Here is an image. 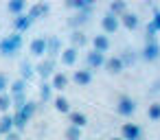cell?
<instances>
[{
    "mask_svg": "<svg viewBox=\"0 0 160 140\" xmlns=\"http://www.w3.org/2000/svg\"><path fill=\"white\" fill-rule=\"evenodd\" d=\"M35 112H38V103L35 101H27L20 109H16V114H11L13 116V129L16 131H22L29 125V120H31V116Z\"/></svg>",
    "mask_w": 160,
    "mask_h": 140,
    "instance_id": "cell-1",
    "label": "cell"
},
{
    "mask_svg": "<svg viewBox=\"0 0 160 140\" xmlns=\"http://www.w3.org/2000/svg\"><path fill=\"white\" fill-rule=\"evenodd\" d=\"M22 42H24V37H22V33H11V35H7V37H2L0 40V55H16L20 48H22Z\"/></svg>",
    "mask_w": 160,
    "mask_h": 140,
    "instance_id": "cell-2",
    "label": "cell"
},
{
    "mask_svg": "<svg viewBox=\"0 0 160 140\" xmlns=\"http://www.w3.org/2000/svg\"><path fill=\"white\" fill-rule=\"evenodd\" d=\"M116 112L121 116H132L136 112V101L132 96H127V94H121L118 101H116Z\"/></svg>",
    "mask_w": 160,
    "mask_h": 140,
    "instance_id": "cell-3",
    "label": "cell"
},
{
    "mask_svg": "<svg viewBox=\"0 0 160 140\" xmlns=\"http://www.w3.org/2000/svg\"><path fill=\"white\" fill-rule=\"evenodd\" d=\"M121 138L123 140H142V129L136 123H125L121 127Z\"/></svg>",
    "mask_w": 160,
    "mask_h": 140,
    "instance_id": "cell-4",
    "label": "cell"
},
{
    "mask_svg": "<svg viewBox=\"0 0 160 140\" xmlns=\"http://www.w3.org/2000/svg\"><path fill=\"white\" fill-rule=\"evenodd\" d=\"M140 55H142L145 61H156V59L160 57V44H158L156 40H153V42H147Z\"/></svg>",
    "mask_w": 160,
    "mask_h": 140,
    "instance_id": "cell-5",
    "label": "cell"
},
{
    "mask_svg": "<svg viewBox=\"0 0 160 140\" xmlns=\"http://www.w3.org/2000/svg\"><path fill=\"white\" fill-rule=\"evenodd\" d=\"M118 24H123L127 31H136V29L140 27V18H138L136 13L127 11V13H123V16L118 18Z\"/></svg>",
    "mask_w": 160,
    "mask_h": 140,
    "instance_id": "cell-6",
    "label": "cell"
},
{
    "mask_svg": "<svg viewBox=\"0 0 160 140\" xmlns=\"http://www.w3.org/2000/svg\"><path fill=\"white\" fill-rule=\"evenodd\" d=\"M35 72L42 77V79H46V77H53L55 75V59H44V61H40L38 66H35Z\"/></svg>",
    "mask_w": 160,
    "mask_h": 140,
    "instance_id": "cell-7",
    "label": "cell"
},
{
    "mask_svg": "<svg viewBox=\"0 0 160 140\" xmlns=\"http://www.w3.org/2000/svg\"><path fill=\"white\" fill-rule=\"evenodd\" d=\"M90 13H92V7H90V9H86V11H77V13L68 20V24H70L75 31H79V27H83V24L90 20Z\"/></svg>",
    "mask_w": 160,
    "mask_h": 140,
    "instance_id": "cell-8",
    "label": "cell"
},
{
    "mask_svg": "<svg viewBox=\"0 0 160 140\" xmlns=\"http://www.w3.org/2000/svg\"><path fill=\"white\" fill-rule=\"evenodd\" d=\"M59 53H62V40L55 37V35L46 37V55H48V59H55Z\"/></svg>",
    "mask_w": 160,
    "mask_h": 140,
    "instance_id": "cell-9",
    "label": "cell"
},
{
    "mask_svg": "<svg viewBox=\"0 0 160 140\" xmlns=\"http://www.w3.org/2000/svg\"><path fill=\"white\" fill-rule=\"evenodd\" d=\"M158 31H160V9H156L153 18L147 22V42H153Z\"/></svg>",
    "mask_w": 160,
    "mask_h": 140,
    "instance_id": "cell-10",
    "label": "cell"
},
{
    "mask_svg": "<svg viewBox=\"0 0 160 140\" xmlns=\"http://www.w3.org/2000/svg\"><path fill=\"white\" fill-rule=\"evenodd\" d=\"M48 11H51V5L48 2H35L31 9H29V18L31 20H38V18H44V16H48Z\"/></svg>",
    "mask_w": 160,
    "mask_h": 140,
    "instance_id": "cell-11",
    "label": "cell"
},
{
    "mask_svg": "<svg viewBox=\"0 0 160 140\" xmlns=\"http://www.w3.org/2000/svg\"><path fill=\"white\" fill-rule=\"evenodd\" d=\"M101 27H103V31L108 33V35H112V33H116L118 31V18H114V16H110V13H105L103 18H101Z\"/></svg>",
    "mask_w": 160,
    "mask_h": 140,
    "instance_id": "cell-12",
    "label": "cell"
},
{
    "mask_svg": "<svg viewBox=\"0 0 160 140\" xmlns=\"http://www.w3.org/2000/svg\"><path fill=\"white\" fill-rule=\"evenodd\" d=\"M86 64H88V70L101 68V66L105 64V55H103V53H97V51H90V53L86 55Z\"/></svg>",
    "mask_w": 160,
    "mask_h": 140,
    "instance_id": "cell-13",
    "label": "cell"
},
{
    "mask_svg": "<svg viewBox=\"0 0 160 140\" xmlns=\"http://www.w3.org/2000/svg\"><path fill=\"white\" fill-rule=\"evenodd\" d=\"M92 51L105 55V53L110 51V37H108V35H94V37H92Z\"/></svg>",
    "mask_w": 160,
    "mask_h": 140,
    "instance_id": "cell-14",
    "label": "cell"
},
{
    "mask_svg": "<svg viewBox=\"0 0 160 140\" xmlns=\"http://www.w3.org/2000/svg\"><path fill=\"white\" fill-rule=\"evenodd\" d=\"M72 81H75L77 85H90V83H92V70H88V68H83V70H75Z\"/></svg>",
    "mask_w": 160,
    "mask_h": 140,
    "instance_id": "cell-15",
    "label": "cell"
},
{
    "mask_svg": "<svg viewBox=\"0 0 160 140\" xmlns=\"http://www.w3.org/2000/svg\"><path fill=\"white\" fill-rule=\"evenodd\" d=\"M108 13L114 18H121L123 13H127V2L125 0H112L110 7H108Z\"/></svg>",
    "mask_w": 160,
    "mask_h": 140,
    "instance_id": "cell-16",
    "label": "cell"
},
{
    "mask_svg": "<svg viewBox=\"0 0 160 140\" xmlns=\"http://www.w3.org/2000/svg\"><path fill=\"white\" fill-rule=\"evenodd\" d=\"M31 24H33V20H31L27 13H22V16H16V20H13L16 33H24V31H29V29H31Z\"/></svg>",
    "mask_w": 160,
    "mask_h": 140,
    "instance_id": "cell-17",
    "label": "cell"
},
{
    "mask_svg": "<svg viewBox=\"0 0 160 140\" xmlns=\"http://www.w3.org/2000/svg\"><path fill=\"white\" fill-rule=\"evenodd\" d=\"M31 55L33 57H42V55H46V37H35L33 42H31Z\"/></svg>",
    "mask_w": 160,
    "mask_h": 140,
    "instance_id": "cell-18",
    "label": "cell"
},
{
    "mask_svg": "<svg viewBox=\"0 0 160 140\" xmlns=\"http://www.w3.org/2000/svg\"><path fill=\"white\" fill-rule=\"evenodd\" d=\"M33 75H35V66L29 61V59H24V61H20V79H24L27 83L33 79Z\"/></svg>",
    "mask_w": 160,
    "mask_h": 140,
    "instance_id": "cell-19",
    "label": "cell"
},
{
    "mask_svg": "<svg viewBox=\"0 0 160 140\" xmlns=\"http://www.w3.org/2000/svg\"><path fill=\"white\" fill-rule=\"evenodd\" d=\"M27 9V0H9L7 2V11L11 16H22Z\"/></svg>",
    "mask_w": 160,
    "mask_h": 140,
    "instance_id": "cell-20",
    "label": "cell"
},
{
    "mask_svg": "<svg viewBox=\"0 0 160 140\" xmlns=\"http://www.w3.org/2000/svg\"><path fill=\"white\" fill-rule=\"evenodd\" d=\"M13 131V116L11 114H2L0 116V136H7Z\"/></svg>",
    "mask_w": 160,
    "mask_h": 140,
    "instance_id": "cell-21",
    "label": "cell"
},
{
    "mask_svg": "<svg viewBox=\"0 0 160 140\" xmlns=\"http://www.w3.org/2000/svg\"><path fill=\"white\" fill-rule=\"evenodd\" d=\"M62 64L64 66H75L77 64V48H72V46L64 48L62 51Z\"/></svg>",
    "mask_w": 160,
    "mask_h": 140,
    "instance_id": "cell-22",
    "label": "cell"
},
{
    "mask_svg": "<svg viewBox=\"0 0 160 140\" xmlns=\"http://www.w3.org/2000/svg\"><path fill=\"white\" fill-rule=\"evenodd\" d=\"M103 68H105V70H108L110 75H118V72H121V70H123L125 66L121 64V59H118V57H110V59H105Z\"/></svg>",
    "mask_w": 160,
    "mask_h": 140,
    "instance_id": "cell-23",
    "label": "cell"
},
{
    "mask_svg": "<svg viewBox=\"0 0 160 140\" xmlns=\"http://www.w3.org/2000/svg\"><path fill=\"white\" fill-rule=\"evenodd\" d=\"M68 85V77L64 75V72H55L53 77H51V88L53 90H64Z\"/></svg>",
    "mask_w": 160,
    "mask_h": 140,
    "instance_id": "cell-24",
    "label": "cell"
},
{
    "mask_svg": "<svg viewBox=\"0 0 160 140\" xmlns=\"http://www.w3.org/2000/svg\"><path fill=\"white\" fill-rule=\"evenodd\" d=\"M68 120H70L72 127H79V129L88 125V118H86V114H81V112H70V114H68Z\"/></svg>",
    "mask_w": 160,
    "mask_h": 140,
    "instance_id": "cell-25",
    "label": "cell"
},
{
    "mask_svg": "<svg viewBox=\"0 0 160 140\" xmlns=\"http://www.w3.org/2000/svg\"><path fill=\"white\" fill-rule=\"evenodd\" d=\"M86 42H88V37H86V33H83L81 29L70 33V44H72V48H81Z\"/></svg>",
    "mask_w": 160,
    "mask_h": 140,
    "instance_id": "cell-26",
    "label": "cell"
},
{
    "mask_svg": "<svg viewBox=\"0 0 160 140\" xmlns=\"http://www.w3.org/2000/svg\"><path fill=\"white\" fill-rule=\"evenodd\" d=\"M66 7H70L75 11H86V9L92 7V2L90 0H66Z\"/></svg>",
    "mask_w": 160,
    "mask_h": 140,
    "instance_id": "cell-27",
    "label": "cell"
},
{
    "mask_svg": "<svg viewBox=\"0 0 160 140\" xmlns=\"http://www.w3.org/2000/svg\"><path fill=\"white\" fill-rule=\"evenodd\" d=\"M24 92H27V81L24 79H16L9 85V94H24Z\"/></svg>",
    "mask_w": 160,
    "mask_h": 140,
    "instance_id": "cell-28",
    "label": "cell"
},
{
    "mask_svg": "<svg viewBox=\"0 0 160 140\" xmlns=\"http://www.w3.org/2000/svg\"><path fill=\"white\" fill-rule=\"evenodd\" d=\"M40 99H42V103H48V101L53 99V88H51V83L42 81V85H40Z\"/></svg>",
    "mask_w": 160,
    "mask_h": 140,
    "instance_id": "cell-29",
    "label": "cell"
},
{
    "mask_svg": "<svg viewBox=\"0 0 160 140\" xmlns=\"http://www.w3.org/2000/svg\"><path fill=\"white\" fill-rule=\"evenodd\" d=\"M53 103H55V109H57V112H62V114H70V103H68L66 96H57Z\"/></svg>",
    "mask_w": 160,
    "mask_h": 140,
    "instance_id": "cell-30",
    "label": "cell"
},
{
    "mask_svg": "<svg viewBox=\"0 0 160 140\" xmlns=\"http://www.w3.org/2000/svg\"><path fill=\"white\" fill-rule=\"evenodd\" d=\"M9 107H13V103H11V96H9V92L0 94V112H2V114H9Z\"/></svg>",
    "mask_w": 160,
    "mask_h": 140,
    "instance_id": "cell-31",
    "label": "cell"
},
{
    "mask_svg": "<svg viewBox=\"0 0 160 140\" xmlns=\"http://www.w3.org/2000/svg\"><path fill=\"white\" fill-rule=\"evenodd\" d=\"M118 59H121V64H123V66H132V64L136 61V55H134V51L125 48V51H123V55H121Z\"/></svg>",
    "mask_w": 160,
    "mask_h": 140,
    "instance_id": "cell-32",
    "label": "cell"
},
{
    "mask_svg": "<svg viewBox=\"0 0 160 140\" xmlns=\"http://www.w3.org/2000/svg\"><path fill=\"white\" fill-rule=\"evenodd\" d=\"M147 116L149 120H160V103H151L147 107Z\"/></svg>",
    "mask_w": 160,
    "mask_h": 140,
    "instance_id": "cell-33",
    "label": "cell"
},
{
    "mask_svg": "<svg viewBox=\"0 0 160 140\" xmlns=\"http://www.w3.org/2000/svg\"><path fill=\"white\" fill-rule=\"evenodd\" d=\"M66 140H81V129L70 125V127L66 129Z\"/></svg>",
    "mask_w": 160,
    "mask_h": 140,
    "instance_id": "cell-34",
    "label": "cell"
},
{
    "mask_svg": "<svg viewBox=\"0 0 160 140\" xmlns=\"http://www.w3.org/2000/svg\"><path fill=\"white\" fill-rule=\"evenodd\" d=\"M7 88H9V77L0 72V94H5V92H7Z\"/></svg>",
    "mask_w": 160,
    "mask_h": 140,
    "instance_id": "cell-35",
    "label": "cell"
},
{
    "mask_svg": "<svg viewBox=\"0 0 160 140\" xmlns=\"http://www.w3.org/2000/svg\"><path fill=\"white\" fill-rule=\"evenodd\" d=\"M5 140H22V136H20V131H16V129H13L11 133H7V136H5Z\"/></svg>",
    "mask_w": 160,
    "mask_h": 140,
    "instance_id": "cell-36",
    "label": "cell"
},
{
    "mask_svg": "<svg viewBox=\"0 0 160 140\" xmlns=\"http://www.w3.org/2000/svg\"><path fill=\"white\" fill-rule=\"evenodd\" d=\"M158 90H160V81H156V83H153V88H151V92H158Z\"/></svg>",
    "mask_w": 160,
    "mask_h": 140,
    "instance_id": "cell-37",
    "label": "cell"
},
{
    "mask_svg": "<svg viewBox=\"0 0 160 140\" xmlns=\"http://www.w3.org/2000/svg\"><path fill=\"white\" fill-rule=\"evenodd\" d=\"M110 140H123V138H110Z\"/></svg>",
    "mask_w": 160,
    "mask_h": 140,
    "instance_id": "cell-38",
    "label": "cell"
},
{
    "mask_svg": "<svg viewBox=\"0 0 160 140\" xmlns=\"http://www.w3.org/2000/svg\"><path fill=\"white\" fill-rule=\"evenodd\" d=\"M0 138H2V136H0Z\"/></svg>",
    "mask_w": 160,
    "mask_h": 140,
    "instance_id": "cell-39",
    "label": "cell"
}]
</instances>
